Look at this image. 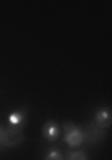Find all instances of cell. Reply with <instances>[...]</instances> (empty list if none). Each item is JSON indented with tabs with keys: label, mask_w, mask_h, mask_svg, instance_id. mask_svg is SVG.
I'll list each match as a JSON object with an SVG mask.
<instances>
[{
	"label": "cell",
	"mask_w": 112,
	"mask_h": 160,
	"mask_svg": "<svg viewBox=\"0 0 112 160\" xmlns=\"http://www.w3.org/2000/svg\"><path fill=\"white\" fill-rule=\"evenodd\" d=\"M62 132H64V141H66V144L69 148L75 149V148H79V146H82V144L85 142L84 130H82L80 126L69 123V121H66V123L62 125Z\"/></svg>",
	"instance_id": "6da1fadb"
},
{
	"label": "cell",
	"mask_w": 112,
	"mask_h": 160,
	"mask_svg": "<svg viewBox=\"0 0 112 160\" xmlns=\"http://www.w3.org/2000/svg\"><path fill=\"white\" fill-rule=\"evenodd\" d=\"M7 123H9V128H7L9 133H20L23 130L25 123H27V109H20L11 112L9 118H7Z\"/></svg>",
	"instance_id": "7a4b0ae2"
},
{
	"label": "cell",
	"mask_w": 112,
	"mask_h": 160,
	"mask_svg": "<svg viewBox=\"0 0 112 160\" xmlns=\"http://www.w3.org/2000/svg\"><path fill=\"white\" fill-rule=\"evenodd\" d=\"M64 160H89V158H87L85 151H80V149H71V151L66 155V158H64Z\"/></svg>",
	"instance_id": "52a82bcc"
},
{
	"label": "cell",
	"mask_w": 112,
	"mask_h": 160,
	"mask_svg": "<svg viewBox=\"0 0 112 160\" xmlns=\"http://www.w3.org/2000/svg\"><path fill=\"white\" fill-rule=\"evenodd\" d=\"M62 133V128L57 125L55 121H46L45 125H43V137L48 141V142H55L57 139L61 137Z\"/></svg>",
	"instance_id": "5b68a950"
},
{
	"label": "cell",
	"mask_w": 112,
	"mask_h": 160,
	"mask_svg": "<svg viewBox=\"0 0 112 160\" xmlns=\"http://www.w3.org/2000/svg\"><path fill=\"white\" fill-rule=\"evenodd\" d=\"M96 126H100L101 130H107V128H110L112 125V112H110V107H100V109L96 110L94 114V121H93Z\"/></svg>",
	"instance_id": "3957f363"
},
{
	"label": "cell",
	"mask_w": 112,
	"mask_h": 160,
	"mask_svg": "<svg viewBox=\"0 0 112 160\" xmlns=\"http://www.w3.org/2000/svg\"><path fill=\"white\" fill-rule=\"evenodd\" d=\"M84 133H85V141H89L91 144H98L105 139V130H101L100 126H96L93 121H89L85 125Z\"/></svg>",
	"instance_id": "277c9868"
},
{
	"label": "cell",
	"mask_w": 112,
	"mask_h": 160,
	"mask_svg": "<svg viewBox=\"0 0 112 160\" xmlns=\"http://www.w3.org/2000/svg\"><path fill=\"white\" fill-rule=\"evenodd\" d=\"M23 133L20 132V133H9V141H7V148H16V146H20V144L23 142Z\"/></svg>",
	"instance_id": "8992f818"
},
{
	"label": "cell",
	"mask_w": 112,
	"mask_h": 160,
	"mask_svg": "<svg viewBox=\"0 0 112 160\" xmlns=\"http://www.w3.org/2000/svg\"><path fill=\"white\" fill-rule=\"evenodd\" d=\"M45 160H64V155H62L57 148H50L45 155Z\"/></svg>",
	"instance_id": "ba28073f"
}]
</instances>
